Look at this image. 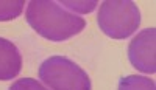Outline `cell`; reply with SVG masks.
I'll use <instances>...</instances> for the list:
<instances>
[{"mask_svg":"<svg viewBox=\"0 0 156 90\" xmlns=\"http://www.w3.org/2000/svg\"><path fill=\"white\" fill-rule=\"evenodd\" d=\"M39 79L51 90H90L89 75L66 56H50L39 65Z\"/></svg>","mask_w":156,"mask_h":90,"instance_id":"cell-3","label":"cell"},{"mask_svg":"<svg viewBox=\"0 0 156 90\" xmlns=\"http://www.w3.org/2000/svg\"><path fill=\"white\" fill-rule=\"evenodd\" d=\"M156 30L147 28L137 33L129 42L128 59L131 65L142 73L153 75L156 72Z\"/></svg>","mask_w":156,"mask_h":90,"instance_id":"cell-4","label":"cell"},{"mask_svg":"<svg viewBox=\"0 0 156 90\" xmlns=\"http://www.w3.org/2000/svg\"><path fill=\"white\" fill-rule=\"evenodd\" d=\"M27 22L30 27L51 42H62L84 30V19L64 9L58 2L31 0L27 6Z\"/></svg>","mask_w":156,"mask_h":90,"instance_id":"cell-1","label":"cell"},{"mask_svg":"<svg viewBox=\"0 0 156 90\" xmlns=\"http://www.w3.org/2000/svg\"><path fill=\"white\" fill-rule=\"evenodd\" d=\"M9 90H48V88L44 87L37 79L22 78V79H17L16 82H12V85L9 87Z\"/></svg>","mask_w":156,"mask_h":90,"instance_id":"cell-9","label":"cell"},{"mask_svg":"<svg viewBox=\"0 0 156 90\" xmlns=\"http://www.w3.org/2000/svg\"><path fill=\"white\" fill-rule=\"evenodd\" d=\"M97 22L100 30L112 39H126L140 25V11L129 0H106L100 5Z\"/></svg>","mask_w":156,"mask_h":90,"instance_id":"cell-2","label":"cell"},{"mask_svg":"<svg viewBox=\"0 0 156 90\" xmlns=\"http://www.w3.org/2000/svg\"><path fill=\"white\" fill-rule=\"evenodd\" d=\"M22 68V58L17 47L8 39L0 37V81L16 78Z\"/></svg>","mask_w":156,"mask_h":90,"instance_id":"cell-5","label":"cell"},{"mask_svg":"<svg viewBox=\"0 0 156 90\" xmlns=\"http://www.w3.org/2000/svg\"><path fill=\"white\" fill-rule=\"evenodd\" d=\"M59 5H62L64 9H70V11H75V12H81V14H87V12L94 11L95 6L98 5V2L95 0H81V2H72V0H61Z\"/></svg>","mask_w":156,"mask_h":90,"instance_id":"cell-8","label":"cell"},{"mask_svg":"<svg viewBox=\"0 0 156 90\" xmlns=\"http://www.w3.org/2000/svg\"><path fill=\"white\" fill-rule=\"evenodd\" d=\"M117 90H156L154 81L145 76L129 75L119 81Z\"/></svg>","mask_w":156,"mask_h":90,"instance_id":"cell-6","label":"cell"},{"mask_svg":"<svg viewBox=\"0 0 156 90\" xmlns=\"http://www.w3.org/2000/svg\"><path fill=\"white\" fill-rule=\"evenodd\" d=\"M23 0H0V22L12 20L22 14Z\"/></svg>","mask_w":156,"mask_h":90,"instance_id":"cell-7","label":"cell"}]
</instances>
